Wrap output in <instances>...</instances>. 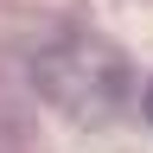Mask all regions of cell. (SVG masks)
<instances>
[{
	"label": "cell",
	"instance_id": "cell-1",
	"mask_svg": "<svg viewBox=\"0 0 153 153\" xmlns=\"http://www.w3.org/2000/svg\"><path fill=\"white\" fill-rule=\"evenodd\" d=\"M147 115H153V89H147Z\"/></svg>",
	"mask_w": 153,
	"mask_h": 153
}]
</instances>
